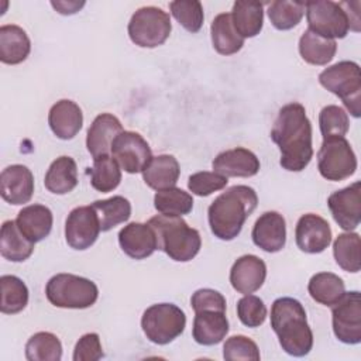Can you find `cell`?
Here are the masks:
<instances>
[{"label":"cell","mask_w":361,"mask_h":361,"mask_svg":"<svg viewBox=\"0 0 361 361\" xmlns=\"http://www.w3.org/2000/svg\"><path fill=\"white\" fill-rule=\"evenodd\" d=\"M271 138L281 151L279 164L290 172L303 171L313 158L312 123L300 103H288L278 111Z\"/></svg>","instance_id":"6da1fadb"},{"label":"cell","mask_w":361,"mask_h":361,"mask_svg":"<svg viewBox=\"0 0 361 361\" xmlns=\"http://www.w3.org/2000/svg\"><path fill=\"white\" fill-rule=\"evenodd\" d=\"M258 204V196L251 186L235 185L219 195L207 210L209 226L214 237L234 240Z\"/></svg>","instance_id":"7a4b0ae2"},{"label":"cell","mask_w":361,"mask_h":361,"mask_svg":"<svg viewBox=\"0 0 361 361\" xmlns=\"http://www.w3.org/2000/svg\"><path fill=\"white\" fill-rule=\"evenodd\" d=\"M271 327L282 350L293 357H305L313 347V333L302 303L293 298H278L271 307Z\"/></svg>","instance_id":"3957f363"},{"label":"cell","mask_w":361,"mask_h":361,"mask_svg":"<svg viewBox=\"0 0 361 361\" xmlns=\"http://www.w3.org/2000/svg\"><path fill=\"white\" fill-rule=\"evenodd\" d=\"M316 0L305 3L310 31L324 38H344L348 30L360 31V3Z\"/></svg>","instance_id":"277c9868"},{"label":"cell","mask_w":361,"mask_h":361,"mask_svg":"<svg viewBox=\"0 0 361 361\" xmlns=\"http://www.w3.org/2000/svg\"><path fill=\"white\" fill-rule=\"evenodd\" d=\"M155 233L157 247L171 259L188 262L193 259L202 247V238L196 228L188 226L182 216L158 214L148 220Z\"/></svg>","instance_id":"5b68a950"},{"label":"cell","mask_w":361,"mask_h":361,"mask_svg":"<svg viewBox=\"0 0 361 361\" xmlns=\"http://www.w3.org/2000/svg\"><path fill=\"white\" fill-rule=\"evenodd\" d=\"M320 85L341 99L350 114L361 116V73L357 62L340 61L319 75Z\"/></svg>","instance_id":"8992f818"},{"label":"cell","mask_w":361,"mask_h":361,"mask_svg":"<svg viewBox=\"0 0 361 361\" xmlns=\"http://www.w3.org/2000/svg\"><path fill=\"white\" fill-rule=\"evenodd\" d=\"M49 303L63 309H86L99 298L96 283L87 278L73 274H56L45 286Z\"/></svg>","instance_id":"52a82bcc"},{"label":"cell","mask_w":361,"mask_h":361,"mask_svg":"<svg viewBox=\"0 0 361 361\" xmlns=\"http://www.w3.org/2000/svg\"><path fill=\"white\" fill-rule=\"evenodd\" d=\"M186 326V316L173 303H157L145 309L141 327L151 343L165 345L179 337Z\"/></svg>","instance_id":"ba28073f"},{"label":"cell","mask_w":361,"mask_h":361,"mask_svg":"<svg viewBox=\"0 0 361 361\" xmlns=\"http://www.w3.org/2000/svg\"><path fill=\"white\" fill-rule=\"evenodd\" d=\"M127 30L130 39L135 45L155 48L168 39L172 25L166 11L159 7L145 6L131 16Z\"/></svg>","instance_id":"9c48e42d"},{"label":"cell","mask_w":361,"mask_h":361,"mask_svg":"<svg viewBox=\"0 0 361 361\" xmlns=\"http://www.w3.org/2000/svg\"><path fill=\"white\" fill-rule=\"evenodd\" d=\"M317 169L327 180L350 178L357 169V157L350 142L344 137L323 138L317 152Z\"/></svg>","instance_id":"30bf717a"},{"label":"cell","mask_w":361,"mask_h":361,"mask_svg":"<svg viewBox=\"0 0 361 361\" xmlns=\"http://www.w3.org/2000/svg\"><path fill=\"white\" fill-rule=\"evenodd\" d=\"M334 336L344 344L361 341V296L358 290L344 292L338 302L331 306Z\"/></svg>","instance_id":"8fae6325"},{"label":"cell","mask_w":361,"mask_h":361,"mask_svg":"<svg viewBox=\"0 0 361 361\" xmlns=\"http://www.w3.org/2000/svg\"><path fill=\"white\" fill-rule=\"evenodd\" d=\"M111 157L127 173H138L152 158L148 142L135 131L120 133L111 144Z\"/></svg>","instance_id":"7c38bea8"},{"label":"cell","mask_w":361,"mask_h":361,"mask_svg":"<svg viewBox=\"0 0 361 361\" xmlns=\"http://www.w3.org/2000/svg\"><path fill=\"white\" fill-rule=\"evenodd\" d=\"M100 231V221L92 204L75 207L66 217L65 238L73 250L82 251L92 247Z\"/></svg>","instance_id":"4fadbf2b"},{"label":"cell","mask_w":361,"mask_h":361,"mask_svg":"<svg viewBox=\"0 0 361 361\" xmlns=\"http://www.w3.org/2000/svg\"><path fill=\"white\" fill-rule=\"evenodd\" d=\"M329 209L334 221L345 231L355 230L361 221V183L333 192L327 199Z\"/></svg>","instance_id":"5bb4252c"},{"label":"cell","mask_w":361,"mask_h":361,"mask_svg":"<svg viewBox=\"0 0 361 361\" xmlns=\"http://www.w3.org/2000/svg\"><path fill=\"white\" fill-rule=\"evenodd\" d=\"M296 245L307 254L323 252L331 243V228L323 217L314 213L303 214L295 228Z\"/></svg>","instance_id":"9a60e30c"},{"label":"cell","mask_w":361,"mask_h":361,"mask_svg":"<svg viewBox=\"0 0 361 361\" xmlns=\"http://www.w3.org/2000/svg\"><path fill=\"white\" fill-rule=\"evenodd\" d=\"M34 193V175L20 164L4 168L0 173V195L10 204L28 203Z\"/></svg>","instance_id":"2e32d148"},{"label":"cell","mask_w":361,"mask_h":361,"mask_svg":"<svg viewBox=\"0 0 361 361\" xmlns=\"http://www.w3.org/2000/svg\"><path fill=\"white\" fill-rule=\"evenodd\" d=\"M213 172H217L226 178H250L258 173L259 159L257 155L243 147L226 149L213 159Z\"/></svg>","instance_id":"e0dca14e"},{"label":"cell","mask_w":361,"mask_h":361,"mask_svg":"<svg viewBox=\"0 0 361 361\" xmlns=\"http://www.w3.org/2000/svg\"><path fill=\"white\" fill-rule=\"evenodd\" d=\"M252 241L267 252H278L286 243V223L278 212L262 213L251 231Z\"/></svg>","instance_id":"ac0fdd59"},{"label":"cell","mask_w":361,"mask_h":361,"mask_svg":"<svg viewBox=\"0 0 361 361\" xmlns=\"http://www.w3.org/2000/svg\"><path fill=\"white\" fill-rule=\"evenodd\" d=\"M267 278L265 262L252 254L235 259L230 269V283L238 293H252L258 290Z\"/></svg>","instance_id":"d6986e66"},{"label":"cell","mask_w":361,"mask_h":361,"mask_svg":"<svg viewBox=\"0 0 361 361\" xmlns=\"http://www.w3.org/2000/svg\"><path fill=\"white\" fill-rule=\"evenodd\" d=\"M118 244L126 255L133 259H144L158 250L157 237L148 223H130L118 233Z\"/></svg>","instance_id":"ffe728a7"},{"label":"cell","mask_w":361,"mask_h":361,"mask_svg":"<svg viewBox=\"0 0 361 361\" xmlns=\"http://www.w3.org/2000/svg\"><path fill=\"white\" fill-rule=\"evenodd\" d=\"M123 131V126L116 116L110 113L96 116L86 134V147L93 159L110 155L114 138Z\"/></svg>","instance_id":"44dd1931"},{"label":"cell","mask_w":361,"mask_h":361,"mask_svg":"<svg viewBox=\"0 0 361 361\" xmlns=\"http://www.w3.org/2000/svg\"><path fill=\"white\" fill-rule=\"evenodd\" d=\"M48 124L59 140L73 138L82 128L83 114L80 107L68 99L56 102L48 113Z\"/></svg>","instance_id":"7402d4cb"},{"label":"cell","mask_w":361,"mask_h":361,"mask_svg":"<svg viewBox=\"0 0 361 361\" xmlns=\"http://www.w3.org/2000/svg\"><path fill=\"white\" fill-rule=\"evenodd\" d=\"M192 334L197 344L214 345L219 344L228 333V320L223 310H199L195 312Z\"/></svg>","instance_id":"603a6c76"},{"label":"cell","mask_w":361,"mask_h":361,"mask_svg":"<svg viewBox=\"0 0 361 361\" xmlns=\"http://www.w3.org/2000/svg\"><path fill=\"white\" fill-rule=\"evenodd\" d=\"M16 223L20 231L35 244L49 235L54 216L49 207L44 204H30L18 212Z\"/></svg>","instance_id":"cb8c5ba5"},{"label":"cell","mask_w":361,"mask_h":361,"mask_svg":"<svg viewBox=\"0 0 361 361\" xmlns=\"http://www.w3.org/2000/svg\"><path fill=\"white\" fill-rule=\"evenodd\" d=\"M179 175L180 168L178 159L168 154L152 157L142 169L144 182L155 190L173 188L179 179Z\"/></svg>","instance_id":"d4e9b609"},{"label":"cell","mask_w":361,"mask_h":361,"mask_svg":"<svg viewBox=\"0 0 361 361\" xmlns=\"http://www.w3.org/2000/svg\"><path fill=\"white\" fill-rule=\"evenodd\" d=\"M31 51V41L27 32L16 25L0 27V61L7 65H17L27 59Z\"/></svg>","instance_id":"484cf974"},{"label":"cell","mask_w":361,"mask_h":361,"mask_svg":"<svg viewBox=\"0 0 361 361\" xmlns=\"http://www.w3.org/2000/svg\"><path fill=\"white\" fill-rule=\"evenodd\" d=\"M34 251V243L30 241L18 228L16 220H6L0 230V254L11 262H23Z\"/></svg>","instance_id":"4316f807"},{"label":"cell","mask_w":361,"mask_h":361,"mask_svg":"<svg viewBox=\"0 0 361 361\" xmlns=\"http://www.w3.org/2000/svg\"><path fill=\"white\" fill-rule=\"evenodd\" d=\"M45 188L54 195H66L78 185V166L73 158L62 155L48 168L44 179Z\"/></svg>","instance_id":"83f0119b"},{"label":"cell","mask_w":361,"mask_h":361,"mask_svg":"<svg viewBox=\"0 0 361 361\" xmlns=\"http://www.w3.org/2000/svg\"><path fill=\"white\" fill-rule=\"evenodd\" d=\"M235 31L243 38L258 35L264 24V4L259 1H235L231 10Z\"/></svg>","instance_id":"f1b7e54d"},{"label":"cell","mask_w":361,"mask_h":361,"mask_svg":"<svg viewBox=\"0 0 361 361\" xmlns=\"http://www.w3.org/2000/svg\"><path fill=\"white\" fill-rule=\"evenodd\" d=\"M213 48L220 55L237 54L243 45L244 38L235 31L230 13H220L214 17L210 25Z\"/></svg>","instance_id":"f546056e"},{"label":"cell","mask_w":361,"mask_h":361,"mask_svg":"<svg viewBox=\"0 0 361 361\" xmlns=\"http://www.w3.org/2000/svg\"><path fill=\"white\" fill-rule=\"evenodd\" d=\"M337 44L334 39L324 38L306 30L299 39V54L310 65H327L336 55Z\"/></svg>","instance_id":"4dcf8cb0"},{"label":"cell","mask_w":361,"mask_h":361,"mask_svg":"<svg viewBox=\"0 0 361 361\" xmlns=\"http://www.w3.org/2000/svg\"><path fill=\"white\" fill-rule=\"evenodd\" d=\"M309 295L313 300L324 306H333L345 292L343 279L333 272L314 274L307 283Z\"/></svg>","instance_id":"1f68e13d"},{"label":"cell","mask_w":361,"mask_h":361,"mask_svg":"<svg viewBox=\"0 0 361 361\" xmlns=\"http://www.w3.org/2000/svg\"><path fill=\"white\" fill-rule=\"evenodd\" d=\"M90 185L102 193L114 190L121 180V168L111 155H103L93 159V166L87 168Z\"/></svg>","instance_id":"d6a6232c"},{"label":"cell","mask_w":361,"mask_h":361,"mask_svg":"<svg viewBox=\"0 0 361 361\" xmlns=\"http://www.w3.org/2000/svg\"><path fill=\"white\" fill-rule=\"evenodd\" d=\"M100 221V230L109 231L116 226L127 221L131 216V204L123 196H113L92 203Z\"/></svg>","instance_id":"836d02e7"},{"label":"cell","mask_w":361,"mask_h":361,"mask_svg":"<svg viewBox=\"0 0 361 361\" xmlns=\"http://www.w3.org/2000/svg\"><path fill=\"white\" fill-rule=\"evenodd\" d=\"M361 243L357 233L338 234L333 244V255L337 265L347 272H358L361 268Z\"/></svg>","instance_id":"e575fe53"},{"label":"cell","mask_w":361,"mask_h":361,"mask_svg":"<svg viewBox=\"0 0 361 361\" xmlns=\"http://www.w3.org/2000/svg\"><path fill=\"white\" fill-rule=\"evenodd\" d=\"M1 302L0 310L4 314H16L28 303V288L16 275H3L0 278Z\"/></svg>","instance_id":"d590c367"},{"label":"cell","mask_w":361,"mask_h":361,"mask_svg":"<svg viewBox=\"0 0 361 361\" xmlns=\"http://www.w3.org/2000/svg\"><path fill=\"white\" fill-rule=\"evenodd\" d=\"M25 358L28 361H59L62 358V344L49 331H38L25 344Z\"/></svg>","instance_id":"8d00e7d4"},{"label":"cell","mask_w":361,"mask_h":361,"mask_svg":"<svg viewBox=\"0 0 361 361\" xmlns=\"http://www.w3.org/2000/svg\"><path fill=\"white\" fill-rule=\"evenodd\" d=\"M154 206L161 214L183 216L192 212L193 197L183 189L173 186L157 190L154 196Z\"/></svg>","instance_id":"74e56055"},{"label":"cell","mask_w":361,"mask_h":361,"mask_svg":"<svg viewBox=\"0 0 361 361\" xmlns=\"http://www.w3.org/2000/svg\"><path fill=\"white\" fill-rule=\"evenodd\" d=\"M267 13H268L269 21L276 30H281V31L290 30L300 23L305 14V3L275 0L268 4Z\"/></svg>","instance_id":"f35d334b"},{"label":"cell","mask_w":361,"mask_h":361,"mask_svg":"<svg viewBox=\"0 0 361 361\" xmlns=\"http://www.w3.org/2000/svg\"><path fill=\"white\" fill-rule=\"evenodd\" d=\"M169 8L176 21L189 32H197L204 20L203 6L197 0H176L169 3Z\"/></svg>","instance_id":"ab89813d"},{"label":"cell","mask_w":361,"mask_h":361,"mask_svg":"<svg viewBox=\"0 0 361 361\" xmlns=\"http://www.w3.org/2000/svg\"><path fill=\"white\" fill-rule=\"evenodd\" d=\"M319 126L323 138L344 137L350 128L348 114L343 107L329 104L319 114Z\"/></svg>","instance_id":"60d3db41"},{"label":"cell","mask_w":361,"mask_h":361,"mask_svg":"<svg viewBox=\"0 0 361 361\" xmlns=\"http://www.w3.org/2000/svg\"><path fill=\"white\" fill-rule=\"evenodd\" d=\"M223 357L227 361H258V345L245 336H231L223 345Z\"/></svg>","instance_id":"b9f144b4"},{"label":"cell","mask_w":361,"mask_h":361,"mask_svg":"<svg viewBox=\"0 0 361 361\" xmlns=\"http://www.w3.org/2000/svg\"><path fill=\"white\" fill-rule=\"evenodd\" d=\"M237 316L247 327H259L267 319V307L261 298L245 295L237 302Z\"/></svg>","instance_id":"7bdbcfd3"},{"label":"cell","mask_w":361,"mask_h":361,"mask_svg":"<svg viewBox=\"0 0 361 361\" xmlns=\"http://www.w3.org/2000/svg\"><path fill=\"white\" fill-rule=\"evenodd\" d=\"M227 182H228L227 178L217 172L202 171L189 176L188 189L196 196H209L213 192H217L226 188Z\"/></svg>","instance_id":"ee69618b"},{"label":"cell","mask_w":361,"mask_h":361,"mask_svg":"<svg viewBox=\"0 0 361 361\" xmlns=\"http://www.w3.org/2000/svg\"><path fill=\"white\" fill-rule=\"evenodd\" d=\"M103 357L100 337L96 333L83 334L73 350V361H97Z\"/></svg>","instance_id":"f6af8a7d"},{"label":"cell","mask_w":361,"mask_h":361,"mask_svg":"<svg viewBox=\"0 0 361 361\" xmlns=\"http://www.w3.org/2000/svg\"><path fill=\"white\" fill-rule=\"evenodd\" d=\"M190 306L195 312L206 310V309L226 312V298L214 289L203 288V289H197L192 295Z\"/></svg>","instance_id":"bcb514c9"},{"label":"cell","mask_w":361,"mask_h":361,"mask_svg":"<svg viewBox=\"0 0 361 361\" xmlns=\"http://www.w3.org/2000/svg\"><path fill=\"white\" fill-rule=\"evenodd\" d=\"M51 6L59 14L68 16V14L78 13L85 6V1H51Z\"/></svg>","instance_id":"7dc6e473"}]
</instances>
